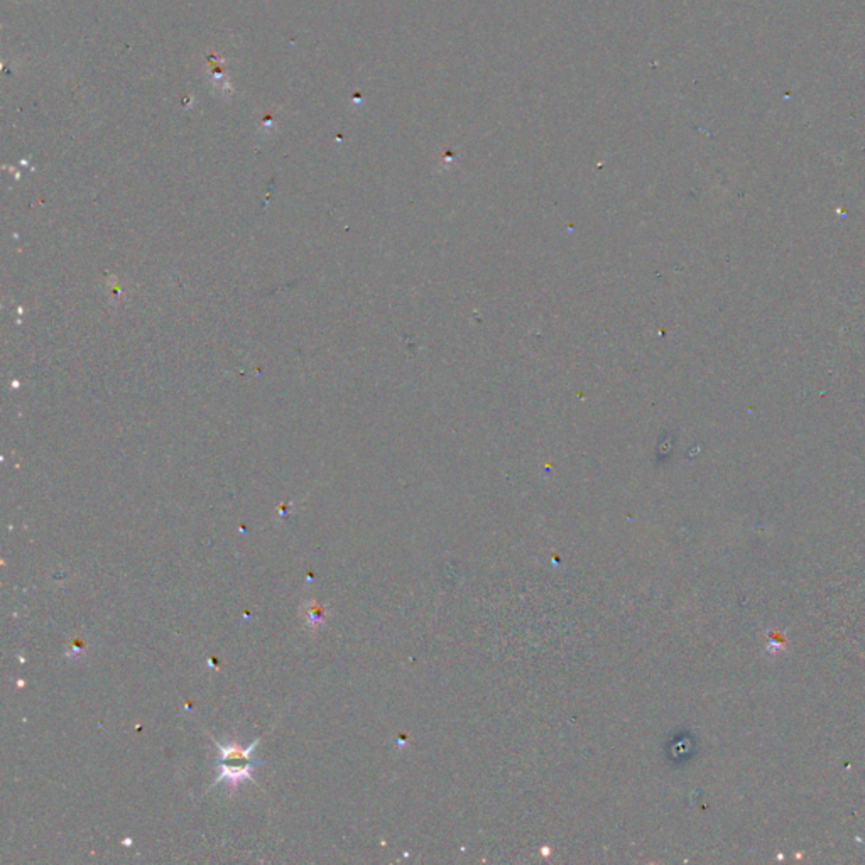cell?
I'll return each instance as SVG.
<instances>
[{"label":"cell","instance_id":"1","mask_svg":"<svg viewBox=\"0 0 865 865\" xmlns=\"http://www.w3.org/2000/svg\"><path fill=\"white\" fill-rule=\"evenodd\" d=\"M257 744H259V739H256L249 748H244L234 740H228V742L215 740V746L220 752V759L217 764L219 776L215 777L213 785L215 786L225 785L228 789L234 791L242 781L256 783L252 773H254V769H257L259 766L264 764L263 760L252 758V752H254V749L257 748Z\"/></svg>","mask_w":865,"mask_h":865},{"label":"cell","instance_id":"2","mask_svg":"<svg viewBox=\"0 0 865 865\" xmlns=\"http://www.w3.org/2000/svg\"><path fill=\"white\" fill-rule=\"evenodd\" d=\"M325 620V609L320 605V603L313 600V602L308 603L306 607V622L312 626V628H318L320 624H323Z\"/></svg>","mask_w":865,"mask_h":865}]
</instances>
